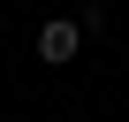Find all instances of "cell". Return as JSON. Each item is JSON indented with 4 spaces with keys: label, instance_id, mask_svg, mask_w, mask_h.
<instances>
[{
    "label": "cell",
    "instance_id": "cell-1",
    "mask_svg": "<svg viewBox=\"0 0 129 122\" xmlns=\"http://www.w3.org/2000/svg\"><path fill=\"white\" fill-rule=\"evenodd\" d=\"M76 38H84V23L76 15H53V23H38V61H76Z\"/></svg>",
    "mask_w": 129,
    "mask_h": 122
}]
</instances>
